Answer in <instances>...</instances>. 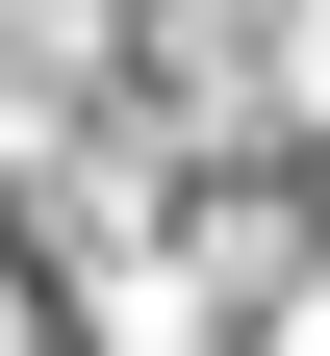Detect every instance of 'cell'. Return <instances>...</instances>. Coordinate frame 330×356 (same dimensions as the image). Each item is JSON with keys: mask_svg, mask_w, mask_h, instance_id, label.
Returning <instances> with one entry per match:
<instances>
[{"mask_svg": "<svg viewBox=\"0 0 330 356\" xmlns=\"http://www.w3.org/2000/svg\"><path fill=\"white\" fill-rule=\"evenodd\" d=\"M279 356H330V305H305V331H279Z\"/></svg>", "mask_w": 330, "mask_h": 356, "instance_id": "6da1fadb", "label": "cell"}]
</instances>
